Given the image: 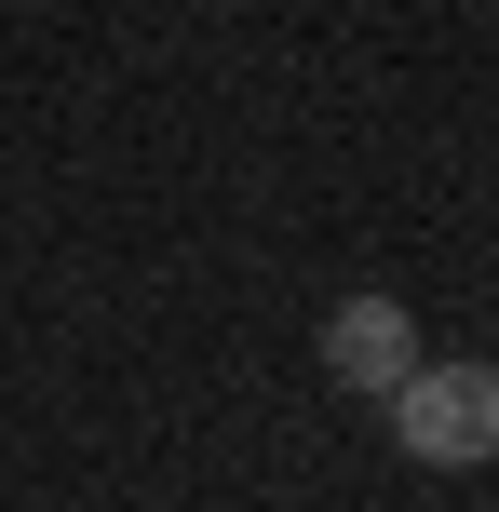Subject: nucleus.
<instances>
[{
    "instance_id": "obj_1",
    "label": "nucleus",
    "mask_w": 499,
    "mask_h": 512,
    "mask_svg": "<svg viewBox=\"0 0 499 512\" xmlns=\"http://www.w3.org/2000/svg\"><path fill=\"white\" fill-rule=\"evenodd\" d=\"M392 445L419 472H486L499 459V364H419L392 391Z\"/></svg>"
},
{
    "instance_id": "obj_2",
    "label": "nucleus",
    "mask_w": 499,
    "mask_h": 512,
    "mask_svg": "<svg viewBox=\"0 0 499 512\" xmlns=\"http://www.w3.org/2000/svg\"><path fill=\"white\" fill-rule=\"evenodd\" d=\"M419 364L432 351H419V324H405V297H338V310H324V378H338V391L392 405Z\"/></svg>"
}]
</instances>
